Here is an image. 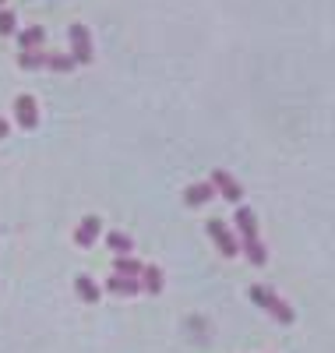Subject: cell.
<instances>
[{
	"label": "cell",
	"instance_id": "18",
	"mask_svg": "<svg viewBox=\"0 0 335 353\" xmlns=\"http://www.w3.org/2000/svg\"><path fill=\"white\" fill-rule=\"evenodd\" d=\"M8 131H11V124H8V121H0V138H8Z\"/></svg>",
	"mask_w": 335,
	"mask_h": 353
},
{
	"label": "cell",
	"instance_id": "2",
	"mask_svg": "<svg viewBox=\"0 0 335 353\" xmlns=\"http://www.w3.org/2000/svg\"><path fill=\"white\" fill-rule=\"evenodd\" d=\"M247 293H251V301H254L261 311H268L272 318L279 321V325H293V318H296V314H293V307L279 297L276 290H268V286H251Z\"/></svg>",
	"mask_w": 335,
	"mask_h": 353
},
{
	"label": "cell",
	"instance_id": "16",
	"mask_svg": "<svg viewBox=\"0 0 335 353\" xmlns=\"http://www.w3.org/2000/svg\"><path fill=\"white\" fill-rule=\"evenodd\" d=\"M106 248L113 251V254H131L134 251V237H128V233H110V237H106Z\"/></svg>",
	"mask_w": 335,
	"mask_h": 353
},
{
	"label": "cell",
	"instance_id": "4",
	"mask_svg": "<svg viewBox=\"0 0 335 353\" xmlns=\"http://www.w3.org/2000/svg\"><path fill=\"white\" fill-rule=\"evenodd\" d=\"M205 230H208V237L216 241V248H219V254H223V258H236V254H240V241L230 233V226H226L223 219H208V226H205Z\"/></svg>",
	"mask_w": 335,
	"mask_h": 353
},
{
	"label": "cell",
	"instance_id": "9",
	"mask_svg": "<svg viewBox=\"0 0 335 353\" xmlns=\"http://www.w3.org/2000/svg\"><path fill=\"white\" fill-rule=\"evenodd\" d=\"M138 279H141V290L152 293V297H159V293H163V269H159V265H145Z\"/></svg>",
	"mask_w": 335,
	"mask_h": 353
},
{
	"label": "cell",
	"instance_id": "15",
	"mask_svg": "<svg viewBox=\"0 0 335 353\" xmlns=\"http://www.w3.org/2000/svg\"><path fill=\"white\" fill-rule=\"evenodd\" d=\"M18 68H25V71L46 68V50H21V53H18Z\"/></svg>",
	"mask_w": 335,
	"mask_h": 353
},
{
	"label": "cell",
	"instance_id": "6",
	"mask_svg": "<svg viewBox=\"0 0 335 353\" xmlns=\"http://www.w3.org/2000/svg\"><path fill=\"white\" fill-rule=\"evenodd\" d=\"M14 117L25 131H36L39 128V110H36V99L32 96H18L14 99Z\"/></svg>",
	"mask_w": 335,
	"mask_h": 353
},
{
	"label": "cell",
	"instance_id": "3",
	"mask_svg": "<svg viewBox=\"0 0 335 353\" xmlns=\"http://www.w3.org/2000/svg\"><path fill=\"white\" fill-rule=\"evenodd\" d=\"M68 39H71V57H74V64H92L96 61V46H92V32H88L85 25H71L68 28Z\"/></svg>",
	"mask_w": 335,
	"mask_h": 353
},
{
	"label": "cell",
	"instance_id": "5",
	"mask_svg": "<svg viewBox=\"0 0 335 353\" xmlns=\"http://www.w3.org/2000/svg\"><path fill=\"white\" fill-rule=\"evenodd\" d=\"M208 184L212 188H216L226 201H233V205H240V198H243V188L233 181V173H226V170H216V173H212L208 176Z\"/></svg>",
	"mask_w": 335,
	"mask_h": 353
},
{
	"label": "cell",
	"instance_id": "19",
	"mask_svg": "<svg viewBox=\"0 0 335 353\" xmlns=\"http://www.w3.org/2000/svg\"><path fill=\"white\" fill-rule=\"evenodd\" d=\"M0 4H4V0H0Z\"/></svg>",
	"mask_w": 335,
	"mask_h": 353
},
{
	"label": "cell",
	"instance_id": "14",
	"mask_svg": "<svg viewBox=\"0 0 335 353\" xmlns=\"http://www.w3.org/2000/svg\"><path fill=\"white\" fill-rule=\"evenodd\" d=\"M141 269H145V265L138 261V258H131V254H116V261H113V272L116 276H141Z\"/></svg>",
	"mask_w": 335,
	"mask_h": 353
},
{
	"label": "cell",
	"instance_id": "12",
	"mask_svg": "<svg viewBox=\"0 0 335 353\" xmlns=\"http://www.w3.org/2000/svg\"><path fill=\"white\" fill-rule=\"evenodd\" d=\"M43 39H46L43 25H32V28H21L18 32V46L21 50H43Z\"/></svg>",
	"mask_w": 335,
	"mask_h": 353
},
{
	"label": "cell",
	"instance_id": "17",
	"mask_svg": "<svg viewBox=\"0 0 335 353\" xmlns=\"http://www.w3.org/2000/svg\"><path fill=\"white\" fill-rule=\"evenodd\" d=\"M14 28H18L14 11H0V36H14Z\"/></svg>",
	"mask_w": 335,
	"mask_h": 353
},
{
	"label": "cell",
	"instance_id": "8",
	"mask_svg": "<svg viewBox=\"0 0 335 353\" xmlns=\"http://www.w3.org/2000/svg\"><path fill=\"white\" fill-rule=\"evenodd\" d=\"M106 293H116V297H134V293H141V279H134V276H110L106 279Z\"/></svg>",
	"mask_w": 335,
	"mask_h": 353
},
{
	"label": "cell",
	"instance_id": "13",
	"mask_svg": "<svg viewBox=\"0 0 335 353\" xmlns=\"http://www.w3.org/2000/svg\"><path fill=\"white\" fill-rule=\"evenodd\" d=\"M46 68H50V71H60V74H68V71H74L78 64H74V57H71V53L46 50Z\"/></svg>",
	"mask_w": 335,
	"mask_h": 353
},
{
	"label": "cell",
	"instance_id": "10",
	"mask_svg": "<svg viewBox=\"0 0 335 353\" xmlns=\"http://www.w3.org/2000/svg\"><path fill=\"white\" fill-rule=\"evenodd\" d=\"M212 194H216V188H212V184L205 181V184H191V188L184 191V201L191 205V209H201V205H208V201H212Z\"/></svg>",
	"mask_w": 335,
	"mask_h": 353
},
{
	"label": "cell",
	"instance_id": "7",
	"mask_svg": "<svg viewBox=\"0 0 335 353\" xmlns=\"http://www.w3.org/2000/svg\"><path fill=\"white\" fill-rule=\"evenodd\" d=\"M99 230H103V219H99V216H85V219L78 223V230H74V244H78V248H92L96 237H99Z\"/></svg>",
	"mask_w": 335,
	"mask_h": 353
},
{
	"label": "cell",
	"instance_id": "1",
	"mask_svg": "<svg viewBox=\"0 0 335 353\" xmlns=\"http://www.w3.org/2000/svg\"><path fill=\"white\" fill-rule=\"evenodd\" d=\"M236 230H240V251L247 254L251 265L261 269V265L268 261V251H265V244L258 237V219H254V212L247 209V205H240V209H236Z\"/></svg>",
	"mask_w": 335,
	"mask_h": 353
},
{
	"label": "cell",
	"instance_id": "11",
	"mask_svg": "<svg viewBox=\"0 0 335 353\" xmlns=\"http://www.w3.org/2000/svg\"><path fill=\"white\" fill-rule=\"evenodd\" d=\"M74 290H78V297H81L85 304H99V297H103V290L96 286L92 276H78V279H74Z\"/></svg>",
	"mask_w": 335,
	"mask_h": 353
}]
</instances>
